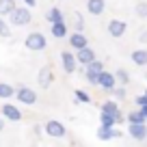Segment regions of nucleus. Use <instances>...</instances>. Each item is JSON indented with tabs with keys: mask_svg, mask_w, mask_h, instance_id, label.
I'll return each mask as SVG.
<instances>
[{
	"mask_svg": "<svg viewBox=\"0 0 147 147\" xmlns=\"http://www.w3.org/2000/svg\"><path fill=\"white\" fill-rule=\"evenodd\" d=\"M128 132L134 141H145L147 138V123H130Z\"/></svg>",
	"mask_w": 147,
	"mask_h": 147,
	"instance_id": "f8f14e48",
	"label": "nucleus"
},
{
	"mask_svg": "<svg viewBox=\"0 0 147 147\" xmlns=\"http://www.w3.org/2000/svg\"><path fill=\"white\" fill-rule=\"evenodd\" d=\"M130 59H132V63L138 65V67H147V50H145V48L134 50L132 54H130Z\"/></svg>",
	"mask_w": 147,
	"mask_h": 147,
	"instance_id": "f3484780",
	"label": "nucleus"
},
{
	"mask_svg": "<svg viewBox=\"0 0 147 147\" xmlns=\"http://www.w3.org/2000/svg\"><path fill=\"white\" fill-rule=\"evenodd\" d=\"M141 110H143V115L147 117V106H141Z\"/></svg>",
	"mask_w": 147,
	"mask_h": 147,
	"instance_id": "f704fd0d",
	"label": "nucleus"
},
{
	"mask_svg": "<svg viewBox=\"0 0 147 147\" xmlns=\"http://www.w3.org/2000/svg\"><path fill=\"white\" fill-rule=\"evenodd\" d=\"M84 69H89V71H93V74H102V71H104V63L95 59L93 63H89V65H87Z\"/></svg>",
	"mask_w": 147,
	"mask_h": 147,
	"instance_id": "a878e982",
	"label": "nucleus"
},
{
	"mask_svg": "<svg viewBox=\"0 0 147 147\" xmlns=\"http://www.w3.org/2000/svg\"><path fill=\"white\" fill-rule=\"evenodd\" d=\"M11 22L5 20V15H0V37H11Z\"/></svg>",
	"mask_w": 147,
	"mask_h": 147,
	"instance_id": "5701e85b",
	"label": "nucleus"
},
{
	"mask_svg": "<svg viewBox=\"0 0 147 147\" xmlns=\"http://www.w3.org/2000/svg\"><path fill=\"white\" fill-rule=\"evenodd\" d=\"M43 130H46V134H48V136H52V138H63L65 134H67L65 125L61 123V121H56V119H50V121H46Z\"/></svg>",
	"mask_w": 147,
	"mask_h": 147,
	"instance_id": "423d86ee",
	"label": "nucleus"
},
{
	"mask_svg": "<svg viewBox=\"0 0 147 147\" xmlns=\"http://www.w3.org/2000/svg\"><path fill=\"white\" fill-rule=\"evenodd\" d=\"M113 93H115L117 100H125V84H119V87L113 89Z\"/></svg>",
	"mask_w": 147,
	"mask_h": 147,
	"instance_id": "c85d7f7f",
	"label": "nucleus"
},
{
	"mask_svg": "<svg viewBox=\"0 0 147 147\" xmlns=\"http://www.w3.org/2000/svg\"><path fill=\"white\" fill-rule=\"evenodd\" d=\"M117 136H121V132L115 128V125L100 123V128H97V138H100V141H110V138H117Z\"/></svg>",
	"mask_w": 147,
	"mask_h": 147,
	"instance_id": "9b49d317",
	"label": "nucleus"
},
{
	"mask_svg": "<svg viewBox=\"0 0 147 147\" xmlns=\"http://www.w3.org/2000/svg\"><path fill=\"white\" fill-rule=\"evenodd\" d=\"M74 95H76V102H80V104H91V95L87 91H82V89H76Z\"/></svg>",
	"mask_w": 147,
	"mask_h": 147,
	"instance_id": "b1692460",
	"label": "nucleus"
},
{
	"mask_svg": "<svg viewBox=\"0 0 147 147\" xmlns=\"http://www.w3.org/2000/svg\"><path fill=\"white\" fill-rule=\"evenodd\" d=\"M61 65H63V71H65V74H74L76 69H78V65H80L76 52L63 50V52H61Z\"/></svg>",
	"mask_w": 147,
	"mask_h": 147,
	"instance_id": "7ed1b4c3",
	"label": "nucleus"
},
{
	"mask_svg": "<svg viewBox=\"0 0 147 147\" xmlns=\"http://www.w3.org/2000/svg\"><path fill=\"white\" fill-rule=\"evenodd\" d=\"M52 82H54V71H52L50 65H46V67H41L39 74H37V84L41 89H50Z\"/></svg>",
	"mask_w": 147,
	"mask_h": 147,
	"instance_id": "0eeeda50",
	"label": "nucleus"
},
{
	"mask_svg": "<svg viewBox=\"0 0 147 147\" xmlns=\"http://www.w3.org/2000/svg\"><path fill=\"white\" fill-rule=\"evenodd\" d=\"M84 78H87L89 84H97L100 82V74H93V71H89V69H84Z\"/></svg>",
	"mask_w": 147,
	"mask_h": 147,
	"instance_id": "cd10ccee",
	"label": "nucleus"
},
{
	"mask_svg": "<svg viewBox=\"0 0 147 147\" xmlns=\"http://www.w3.org/2000/svg\"><path fill=\"white\" fill-rule=\"evenodd\" d=\"M106 11V0H87V13L89 15H102Z\"/></svg>",
	"mask_w": 147,
	"mask_h": 147,
	"instance_id": "2eb2a0df",
	"label": "nucleus"
},
{
	"mask_svg": "<svg viewBox=\"0 0 147 147\" xmlns=\"http://www.w3.org/2000/svg\"><path fill=\"white\" fill-rule=\"evenodd\" d=\"M5 121H7L5 117H0V132H2V130H5Z\"/></svg>",
	"mask_w": 147,
	"mask_h": 147,
	"instance_id": "72a5a7b5",
	"label": "nucleus"
},
{
	"mask_svg": "<svg viewBox=\"0 0 147 147\" xmlns=\"http://www.w3.org/2000/svg\"><path fill=\"white\" fill-rule=\"evenodd\" d=\"M50 35L54 37V39H65V37L69 35V26H67V22H54V24H50Z\"/></svg>",
	"mask_w": 147,
	"mask_h": 147,
	"instance_id": "ddd939ff",
	"label": "nucleus"
},
{
	"mask_svg": "<svg viewBox=\"0 0 147 147\" xmlns=\"http://www.w3.org/2000/svg\"><path fill=\"white\" fill-rule=\"evenodd\" d=\"M115 76H117V82H119V84H128L130 82V74H128V69H123V67L117 69Z\"/></svg>",
	"mask_w": 147,
	"mask_h": 147,
	"instance_id": "393cba45",
	"label": "nucleus"
},
{
	"mask_svg": "<svg viewBox=\"0 0 147 147\" xmlns=\"http://www.w3.org/2000/svg\"><path fill=\"white\" fill-rule=\"evenodd\" d=\"M69 46H71V50H80V48L89 46V39L84 35V30H74L69 35Z\"/></svg>",
	"mask_w": 147,
	"mask_h": 147,
	"instance_id": "9d476101",
	"label": "nucleus"
},
{
	"mask_svg": "<svg viewBox=\"0 0 147 147\" xmlns=\"http://www.w3.org/2000/svg\"><path fill=\"white\" fill-rule=\"evenodd\" d=\"M117 84H119V82H117V76H115V74L106 71V69L100 74V82H97V87H100V89H104V91H113Z\"/></svg>",
	"mask_w": 147,
	"mask_h": 147,
	"instance_id": "6e6552de",
	"label": "nucleus"
},
{
	"mask_svg": "<svg viewBox=\"0 0 147 147\" xmlns=\"http://www.w3.org/2000/svg\"><path fill=\"white\" fill-rule=\"evenodd\" d=\"M0 115L5 117L7 121H22V117H24V113L22 110L18 108V106L15 104H11V102H5V104H2V108H0Z\"/></svg>",
	"mask_w": 147,
	"mask_h": 147,
	"instance_id": "39448f33",
	"label": "nucleus"
},
{
	"mask_svg": "<svg viewBox=\"0 0 147 147\" xmlns=\"http://www.w3.org/2000/svg\"><path fill=\"white\" fill-rule=\"evenodd\" d=\"M15 100L20 102V104H24V106H32L37 102V93L32 91L30 87H18L15 89Z\"/></svg>",
	"mask_w": 147,
	"mask_h": 147,
	"instance_id": "20e7f679",
	"label": "nucleus"
},
{
	"mask_svg": "<svg viewBox=\"0 0 147 147\" xmlns=\"http://www.w3.org/2000/svg\"><path fill=\"white\" fill-rule=\"evenodd\" d=\"M141 41H143V43H147V30H145V32H141Z\"/></svg>",
	"mask_w": 147,
	"mask_h": 147,
	"instance_id": "473e14b6",
	"label": "nucleus"
},
{
	"mask_svg": "<svg viewBox=\"0 0 147 147\" xmlns=\"http://www.w3.org/2000/svg\"><path fill=\"white\" fill-rule=\"evenodd\" d=\"M74 24H76V30H84V24H82V18H80V13H74Z\"/></svg>",
	"mask_w": 147,
	"mask_h": 147,
	"instance_id": "c756f323",
	"label": "nucleus"
},
{
	"mask_svg": "<svg viewBox=\"0 0 147 147\" xmlns=\"http://www.w3.org/2000/svg\"><path fill=\"white\" fill-rule=\"evenodd\" d=\"M7 20L11 22V26H28V24L32 22V11H30V7H26V5L15 7Z\"/></svg>",
	"mask_w": 147,
	"mask_h": 147,
	"instance_id": "f257e3e1",
	"label": "nucleus"
},
{
	"mask_svg": "<svg viewBox=\"0 0 147 147\" xmlns=\"http://www.w3.org/2000/svg\"><path fill=\"white\" fill-rule=\"evenodd\" d=\"M125 119H128V123H145V121H147V117L143 115V110L138 108V110H132V113H130V115L125 117Z\"/></svg>",
	"mask_w": 147,
	"mask_h": 147,
	"instance_id": "4be33fe9",
	"label": "nucleus"
},
{
	"mask_svg": "<svg viewBox=\"0 0 147 147\" xmlns=\"http://www.w3.org/2000/svg\"><path fill=\"white\" fill-rule=\"evenodd\" d=\"M100 123H104V125H117V123H121V119L117 115H113V113H104V110H100Z\"/></svg>",
	"mask_w": 147,
	"mask_h": 147,
	"instance_id": "6ab92c4d",
	"label": "nucleus"
},
{
	"mask_svg": "<svg viewBox=\"0 0 147 147\" xmlns=\"http://www.w3.org/2000/svg\"><path fill=\"white\" fill-rule=\"evenodd\" d=\"M136 106H138V108H141V106H147V91L136 97Z\"/></svg>",
	"mask_w": 147,
	"mask_h": 147,
	"instance_id": "7c9ffc66",
	"label": "nucleus"
},
{
	"mask_svg": "<svg viewBox=\"0 0 147 147\" xmlns=\"http://www.w3.org/2000/svg\"><path fill=\"white\" fill-rule=\"evenodd\" d=\"M22 2L26 7H30V9H35V7H37V0H22Z\"/></svg>",
	"mask_w": 147,
	"mask_h": 147,
	"instance_id": "2f4dec72",
	"label": "nucleus"
},
{
	"mask_svg": "<svg viewBox=\"0 0 147 147\" xmlns=\"http://www.w3.org/2000/svg\"><path fill=\"white\" fill-rule=\"evenodd\" d=\"M76 56H78V63L82 65V67H87L89 63H93V61H95V52H93L89 46H84V48H80V50H76Z\"/></svg>",
	"mask_w": 147,
	"mask_h": 147,
	"instance_id": "4468645a",
	"label": "nucleus"
},
{
	"mask_svg": "<svg viewBox=\"0 0 147 147\" xmlns=\"http://www.w3.org/2000/svg\"><path fill=\"white\" fill-rule=\"evenodd\" d=\"M100 110H104V113H113V115H117L121 121H123V115H121V110H119V102H115V100H106V102H102Z\"/></svg>",
	"mask_w": 147,
	"mask_h": 147,
	"instance_id": "dca6fc26",
	"label": "nucleus"
},
{
	"mask_svg": "<svg viewBox=\"0 0 147 147\" xmlns=\"http://www.w3.org/2000/svg\"><path fill=\"white\" fill-rule=\"evenodd\" d=\"M15 0H0V15H5V18H9L11 11L15 9Z\"/></svg>",
	"mask_w": 147,
	"mask_h": 147,
	"instance_id": "aec40b11",
	"label": "nucleus"
},
{
	"mask_svg": "<svg viewBox=\"0 0 147 147\" xmlns=\"http://www.w3.org/2000/svg\"><path fill=\"white\" fill-rule=\"evenodd\" d=\"M15 95V89L9 82H0V100H11Z\"/></svg>",
	"mask_w": 147,
	"mask_h": 147,
	"instance_id": "412c9836",
	"label": "nucleus"
},
{
	"mask_svg": "<svg viewBox=\"0 0 147 147\" xmlns=\"http://www.w3.org/2000/svg\"><path fill=\"white\" fill-rule=\"evenodd\" d=\"M24 46H26V50H30V52H43L48 48V39H46L43 32L32 30V32H28V35H26Z\"/></svg>",
	"mask_w": 147,
	"mask_h": 147,
	"instance_id": "f03ea898",
	"label": "nucleus"
},
{
	"mask_svg": "<svg viewBox=\"0 0 147 147\" xmlns=\"http://www.w3.org/2000/svg\"><path fill=\"white\" fill-rule=\"evenodd\" d=\"M46 20H48L50 24L63 22V20H65V13H63V9H59V7H50V9L46 11Z\"/></svg>",
	"mask_w": 147,
	"mask_h": 147,
	"instance_id": "a211bd4d",
	"label": "nucleus"
},
{
	"mask_svg": "<svg viewBox=\"0 0 147 147\" xmlns=\"http://www.w3.org/2000/svg\"><path fill=\"white\" fill-rule=\"evenodd\" d=\"M125 30H128V24H125L123 20H110L108 22V35L110 37L119 39V37L125 35Z\"/></svg>",
	"mask_w": 147,
	"mask_h": 147,
	"instance_id": "1a4fd4ad",
	"label": "nucleus"
},
{
	"mask_svg": "<svg viewBox=\"0 0 147 147\" xmlns=\"http://www.w3.org/2000/svg\"><path fill=\"white\" fill-rule=\"evenodd\" d=\"M134 13H136L138 18H147V2H145V0H141V2H138V5H136V9H134Z\"/></svg>",
	"mask_w": 147,
	"mask_h": 147,
	"instance_id": "bb28decb",
	"label": "nucleus"
}]
</instances>
